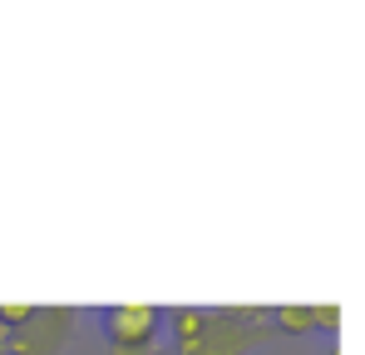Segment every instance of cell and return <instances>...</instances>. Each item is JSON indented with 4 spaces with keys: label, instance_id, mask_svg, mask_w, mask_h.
I'll return each mask as SVG.
<instances>
[{
    "label": "cell",
    "instance_id": "1",
    "mask_svg": "<svg viewBox=\"0 0 365 355\" xmlns=\"http://www.w3.org/2000/svg\"><path fill=\"white\" fill-rule=\"evenodd\" d=\"M109 331H114V341L119 346H143V341H153V331H158V311L153 306H119V311H109Z\"/></svg>",
    "mask_w": 365,
    "mask_h": 355
},
{
    "label": "cell",
    "instance_id": "2",
    "mask_svg": "<svg viewBox=\"0 0 365 355\" xmlns=\"http://www.w3.org/2000/svg\"><path fill=\"white\" fill-rule=\"evenodd\" d=\"M30 316H35L30 306H5V311H0V321H30Z\"/></svg>",
    "mask_w": 365,
    "mask_h": 355
},
{
    "label": "cell",
    "instance_id": "3",
    "mask_svg": "<svg viewBox=\"0 0 365 355\" xmlns=\"http://www.w3.org/2000/svg\"><path fill=\"white\" fill-rule=\"evenodd\" d=\"M0 355H5V326H0Z\"/></svg>",
    "mask_w": 365,
    "mask_h": 355
}]
</instances>
